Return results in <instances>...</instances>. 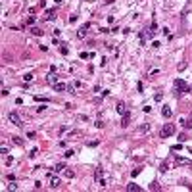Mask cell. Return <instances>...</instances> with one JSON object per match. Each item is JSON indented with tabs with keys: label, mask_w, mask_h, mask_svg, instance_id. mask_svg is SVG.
<instances>
[{
	"label": "cell",
	"mask_w": 192,
	"mask_h": 192,
	"mask_svg": "<svg viewBox=\"0 0 192 192\" xmlns=\"http://www.w3.org/2000/svg\"><path fill=\"white\" fill-rule=\"evenodd\" d=\"M175 160H177V163H181V165H188V163H190L188 160H185V158H179V156H177Z\"/></svg>",
	"instance_id": "4fadbf2b"
},
{
	"label": "cell",
	"mask_w": 192,
	"mask_h": 192,
	"mask_svg": "<svg viewBox=\"0 0 192 192\" xmlns=\"http://www.w3.org/2000/svg\"><path fill=\"white\" fill-rule=\"evenodd\" d=\"M8 190H17V183H10V185H8Z\"/></svg>",
	"instance_id": "d6986e66"
},
{
	"label": "cell",
	"mask_w": 192,
	"mask_h": 192,
	"mask_svg": "<svg viewBox=\"0 0 192 192\" xmlns=\"http://www.w3.org/2000/svg\"><path fill=\"white\" fill-rule=\"evenodd\" d=\"M94 127H98V129H102V127H104V123H102V121H100V119H98V121H96V123H94Z\"/></svg>",
	"instance_id": "603a6c76"
},
{
	"label": "cell",
	"mask_w": 192,
	"mask_h": 192,
	"mask_svg": "<svg viewBox=\"0 0 192 192\" xmlns=\"http://www.w3.org/2000/svg\"><path fill=\"white\" fill-rule=\"evenodd\" d=\"M173 133H175V125H173V123H165L160 131V136L161 138H167V136H171Z\"/></svg>",
	"instance_id": "7a4b0ae2"
},
{
	"label": "cell",
	"mask_w": 192,
	"mask_h": 192,
	"mask_svg": "<svg viewBox=\"0 0 192 192\" xmlns=\"http://www.w3.org/2000/svg\"><path fill=\"white\" fill-rule=\"evenodd\" d=\"M129 121H131V113H125L123 115V121H121V127H129Z\"/></svg>",
	"instance_id": "7c38bea8"
},
{
	"label": "cell",
	"mask_w": 192,
	"mask_h": 192,
	"mask_svg": "<svg viewBox=\"0 0 192 192\" xmlns=\"http://www.w3.org/2000/svg\"><path fill=\"white\" fill-rule=\"evenodd\" d=\"M87 33H89V23H85V25L77 31V37H79V38H85V37H87Z\"/></svg>",
	"instance_id": "8992f818"
},
{
	"label": "cell",
	"mask_w": 192,
	"mask_h": 192,
	"mask_svg": "<svg viewBox=\"0 0 192 192\" xmlns=\"http://www.w3.org/2000/svg\"><path fill=\"white\" fill-rule=\"evenodd\" d=\"M171 108H169V106H163V108H161V115H163V117H165V119H169V117H171Z\"/></svg>",
	"instance_id": "ba28073f"
},
{
	"label": "cell",
	"mask_w": 192,
	"mask_h": 192,
	"mask_svg": "<svg viewBox=\"0 0 192 192\" xmlns=\"http://www.w3.org/2000/svg\"><path fill=\"white\" fill-rule=\"evenodd\" d=\"M8 121H12L13 125H15V127H21V125H23L21 117H19V115L15 113V111H10V113H8Z\"/></svg>",
	"instance_id": "3957f363"
},
{
	"label": "cell",
	"mask_w": 192,
	"mask_h": 192,
	"mask_svg": "<svg viewBox=\"0 0 192 192\" xmlns=\"http://www.w3.org/2000/svg\"><path fill=\"white\" fill-rule=\"evenodd\" d=\"M73 175H75V173H73V171H69V169H67V171H65V177H67V179H71V177H73Z\"/></svg>",
	"instance_id": "7402d4cb"
},
{
	"label": "cell",
	"mask_w": 192,
	"mask_h": 192,
	"mask_svg": "<svg viewBox=\"0 0 192 192\" xmlns=\"http://www.w3.org/2000/svg\"><path fill=\"white\" fill-rule=\"evenodd\" d=\"M58 186H60V179L50 175V188H58Z\"/></svg>",
	"instance_id": "9c48e42d"
},
{
	"label": "cell",
	"mask_w": 192,
	"mask_h": 192,
	"mask_svg": "<svg viewBox=\"0 0 192 192\" xmlns=\"http://www.w3.org/2000/svg\"><path fill=\"white\" fill-rule=\"evenodd\" d=\"M183 92H188V85L183 79H177L175 81V96H181Z\"/></svg>",
	"instance_id": "6da1fadb"
},
{
	"label": "cell",
	"mask_w": 192,
	"mask_h": 192,
	"mask_svg": "<svg viewBox=\"0 0 192 192\" xmlns=\"http://www.w3.org/2000/svg\"><path fill=\"white\" fill-rule=\"evenodd\" d=\"M31 33H33V35H37V37H40V35H42L44 31H42V29H38V27H33V29H31Z\"/></svg>",
	"instance_id": "5bb4252c"
},
{
	"label": "cell",
	"mask_w": 192,
	"mask_h": 192,
	"mask_svg": "<svg viewBox=\"0 0 192 192\" xmlns=\"http://www.w3.org/2000/svg\"><path fill=\"white\" fill-rule=\"evenodd\" d=\"M13 142H15V144H19V146L23 144V140H21V138H17V136H13Z\"/></svg>",
	"instance_id": "44dd1931"
},
{
	"label": "cell",
	"mask_w": 192,
	"mask_h": 192,
	"mask_svg": "<svg viewBox=\"0 0 192 192\" xmlns=\"http://www.w3.org/2000/svg\"><path fill=\"white\" fill-rule=\"evenodd\" d=\"M46 83L52 85V87L58 83V77H56V73H54V71H50V73H48V77H46Z\"/></svg>",
	"instance_id": "5b68a950"
},
{
	"label": "cell",
	"mask_w": 192,
	"mask_h": 192,
	"mask_svg": "<svg viewBox=\"0 0 192 192\" xmlns=\"http://www.w3.org/2000/svg\"><path fill=\"white\" fill-rule=\"evenodd\" d=\"M81 134V131H71L69 134H67V138H75V136H79Z\"/></svg>",
	"instance_id": "2e32d148"
},
{
	"label": "cell",
	"mask_w": 192,
	"mask_h": 192,
	"mask_svg": "<svg viewBox=\"0 0 192 192\" xmlns=\"http://www.w3.org/2000/svg\"><path fill=\"white\" fill-rule=\"evenodd\" d=\"M54 90H58V92H64V90H67V85H64V83H56V85H54Z\"/></svg>",
	"instance_id": "8fae6325"
},
{
	"label": "cell",
	"mask_w": 192,
	"mask_h": 192,
	"mask_svg": "<svg viewBox=\"0 0 192 192\" xmlns=\"http://www.w3.org/2000/svg\"><path fill=\"white\" fill-rule=\"evenodd\" d=\"M148 131H150V125H140V127H138V133H148Z\"/></svg>",
	"instance_id": "9a60e30c"
},
{
	"label": "cell",
	"mask_w": 192,
	"mask_h": 192,
	"mask_svg": "<svg viewBox=\"0 0 192 192\" xmlns=\"http://www.w3.org/2000/svg\"><path fill=\"white\" fill-rule=\"evenodd\" d=\"M94 181H96V183H100V186H106V185H108V181L104 179V169H96Z\"/></svg>",
	"instance_id": "277c9868"
},
{
	"label": "cell",
	"mask_w": 192,
	"mask_h": 192,
	"mask_svg": "<svg viewBox=\"0 0 192 192\" xmlns=\"http://www.w3.org/2000/svg\"><path fill=\"white\" fill-rule=\"evenodd\" d=\"M23 79H25L27 83H29V81H33V75H31V73H27V75H25V77H23Z\"/></svg>",
	"instance_id": "cb8c5ba5"
},
{
	"label": "cell",
	"mask_w": 192,
	"mask_h": 192,
	"mask_svg": "<svg viewBox=\"0 0 192 192\" xmlns=\"http://www.w3.org/2000/svg\"><path fill=\"white\" fill-rule=\"evenodd\" d=\"M60 52H62V54H64V56H65V54H67V52H69V50H67V46H62V48H60Z\"/></svg>",
	"instance_id": "d4e9b609"
},
{
	"label": "cell",
	"mask_w": 192,
	"mask_h": 192,
	"mask_svg": "<svg viewBox=\"0 0 192 192\" xmlns=\"http://www.w3.org/2000/svg\"><path fill=\"white\" fill-rule=\"evenodd\" d=\"M188 92H192V85H190V87H188Z\"/></svg>",
	"instance_id": "4316f807"
},
{
	"label": "cell",
	"mask_w": 192,
	"mask_h": 192,
	"mask_svg": "<svg viewBox=\"0 0 192 192\" xmlns=\"http://www.w3.org/2000/svg\"><path fill=\"white\" fill-rule=\"evenodd\" d=\"M64 169H65V165H64V163H58V165L54 167V171H56V173H60V171H64Z\"/></svg>",
	"instance_id": "e0dca14e"
},
{
	"label": "cell",
	"mask_w": 192,
	"mask_h": 192,
	"mask_svg": "<svg viewBox=\"0 0 192 192\" xmlns=\"http://www.w3.org/2000/svg\"><path fill=\"white\" fill-rule=\"evenodd\" d=\"M127 190H129V192H140L142 188H140L138 185H134V183H131V185H127Z\"/></svg>",
	"instance_id": "30bf717a"
},
{
	"label": "cell",
	"mask_w": 192,
	"mask_h": 192,
	"mask_svg": "<svg viewBox=\"0 0 192 192\" xmlns=\"http://www.w3.org/2000/svg\"><path fill=\"white\" fill-rule=\"evenodd\" d=\"M54 17H56L54 10H48V12H46V19H54Z\"/></svg>",
	"instance_id": "ac0fdd59"
},
{
	"label": "cell",
	"mask_w": 192,
	"mask_h": 192,
	"mask_svg": "<svg viewBox=\"0 0 192 192\" xmlns=\"http://www.w3.org/2000/svg\"><path fill=\"white\" fill-rule=\"evenodd\" d=\"M115 109H117V113H121V115H125L129 111L127 106H125V102H117V108H115Z\"/></svg>",
	"instance_id": "52a82bcc"
},
{
	"label": "cell",
	"mask_w": 192,
	"mask_h": 192,
	"mask_svg": "<svg viewBox=\"0 0 192 192\" xmlns=\"http://www.w3.org/2000/svg\"><path fill=\"white\" fill-rule=\"evenodd\" d=\"M89 146H90V148H94V146H98V140H92V142H89Z\"/></svg>",
	"instance_id": "484cf974"
},
{
	"label": "cell",
	"mask_w": 192,
	"mask_h": 192,
	"mask_svg": "<svg viewBox=\"0 0 192 192\" xmlns=\"http://www.w3.org/2000/svg\"><path fill=\"white\" fill-rule=\"evenodd\" d=\"M64 156H65V158H71V156H73V150H65Z\"/></svg>",
	"instance_id": "ffe728a7"
}]
</instances>
